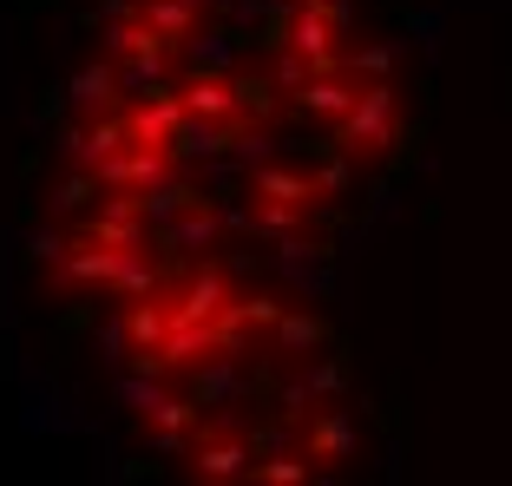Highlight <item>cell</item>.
Wrapping results in <instances>:
<instances>
[{"instance_id": "1", "label": "cell", "mask_w": 512, "mask_h": 486, "mask_svg": "<svg viewBox=\"0 0 512 486\" xmlns=\"http://www.w3.org/2000/svg\"><path fill=\"white\" fill-rule=\"evenodd\" d=\"M401 125L362 0H106L66 86L40 263L79 303L184 263L289 270L335 243Z\"/></svg>"}, {"instance_id": "2", "label": "cell", "mask_w": 512, "mask_h": 486, "mask_svg": "<svg viewBox=\"0 0 512 486\" xmlns=\"http://www.w3.org/2000/svg\"><path fill=\"white\" fill-rule=\"evenodd\" d=\"M112 395L184 480L322 486L362 454L342 335L283 270L184 263L99 303Z\"/></svg>"}]
</instances>
